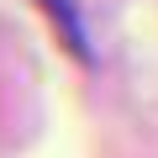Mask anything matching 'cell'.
Segmentation results:
<instances>
[{
	"mask_svg": "<svg viewBox=\"0 0 158 158\" xmlns=\"http://www.w3.org/2000/svg\"><path fill=\"white\" fill-rule=\"evenodd\" d=\"M42 11H48V16H53V27L63 32L69 53H74L79 63H90V37H85V21H79V11H74V0H42Z\"/></svg>",
	"mask_w": 158,
	"mask_h": 158,
	"instance_id": "1",
	"label": "cell"
}]
</instances>
